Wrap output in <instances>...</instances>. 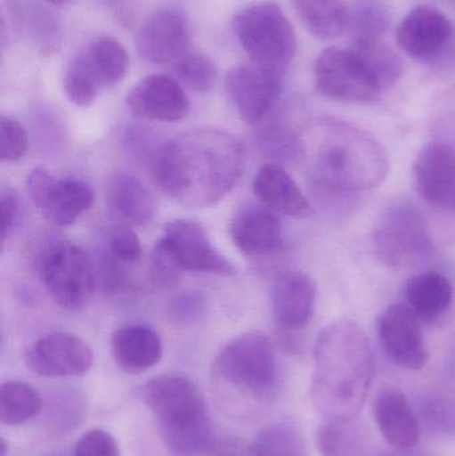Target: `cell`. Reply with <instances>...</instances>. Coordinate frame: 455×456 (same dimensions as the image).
I'll use <instances>...</instances> for the list:
<instances>
[{
  "label": "cell",
  "instance_id": "obj_2",
  "mask_svg": "<svg viewBox=\"0 0 455 456\" xmlns=\"http://www.w3.org/2000/svg\"><path fill=\"white\" fill-rule=\"evenodd\" d=\"M376 364L368 338L358 324L337 321L318 335L312 396L328 420L354 419L362 410Z\"/></svg>",
  "mask_w": 455,
  "mask_h": 456
},
{
  "label": "cell",
  "instance_id": "obj_13",
  "mask_svg": "<svg viewBox=\"0 0 455 456\" xmlns=\"http://www.w3.org/2000/svg\"><path fill=\"white\" fill-rule=\"evenodd\" d=\"M282 87V75L272 74L254 64L230 69L224 80L230 101L248 125H256L272 111Z\"/></svg>",
  "mask_w": 455,
  "mask_h": 456
},
{
  "label": "cell",
  "instance_id": "obj_36",
  "mask_svg": "<svg viewBox=\"0 0 455 456\" xmlns=\"http://www.w3.org/2000/svg\"><path fill=\"white\" fill-rule=\"evenodd\" d=\"M21 198L13 187H3L0 191V239L7 240L20 221Z\"/></svg>",
  "mask_w": 455,
  "mask_h": 456
},
{
  "label": "cell",
  "instance_id": "obj_18",
  "mask_svg": "<svg viewBox=\"0 0 455 456\" xmlns=\"http://www.w3.org/2000/svg\"><path fill=\"white\" fill-rule=\"evenodd\" d=\"M417 190L429 205L455 213V150L449 144H429L414 165Z\"/></svg>",
  "mask_w": 455,
  "mask_h": 456
},
{
  "label": "cell",
  "instance_id": "obj_20",
  "mask_svg": "<svg viewBox=\"0 0 455 456\" xmlns=\"http://www.w3.org/2000/svg\"><path fill=\"white\" fill-rule=\"evenodd\" d=\"M314 281L302 271H286L275 279L272 289L275 321L288 330L306 326L314 314Z\"/></svg>",
  "mask_w": 455,
  "mask_h": 456
},
{
  "label": "cell",
  "instance_id": "obj_17",
  "mask_svg": "<svg viewBox=\"0 0 455 456\" xmlns=\"http://www.w3.org/2000/svg\"><path fill=\"white\" fill-rule=\"evenodd\" d=\"M131 114L142 119L178 122L189 115L190 102L181 86L166 75H150L126 96Z\"/></svg>",
  "mask_w": 455,
  "mask_h": 456
},
{
  "label": "cell",
  "instance_id": "obj_7",
  "mask_svg": "<svg viewBox=\"0 0 455 456\" xmlns=\"http://www.w3.org/2000/svg\"><path fill=\"white\" fill-rule=\"evenodd\" d=\"M37 273L51 297L61 307L80 311L95 294V271L85 249L53 238L40 249Z\"/></svg>",
  "mask_w": 455,
  "mask_h": 456
},
{
  "label": "cell",
  "instance_id": "obj_6",
  "mask_svg": "<svg viewBox=\"0 0 455 456\" xmlns=\"http://www.w3.org/2000/svg\"><path fill=\"white\" fill-rule=\"evenodd\" d=\"M214 374L240 395L266 398L277 382V359L272 340L261 332L234 338L216 355Z\"/></svg>",
  "mask_w": 455,
  "mask_h": 456
},
{
  "label": "cell",
  "instance_id": "obj_31",
  "mask_svg": "<svg viewBox=\"0 0 455 456\" xmlns=\"http://www.w3.org/2000/svg\"><path fill=\"white\" fill-rule=\"evenodd\" d=\"M250 452L253 456H306V444L296 426L274 423L256 434Z\"/></svg>",
  "mask_w": 455,
  "mask_h": 456
},
{
  "label": "cell",
  "instance_id": "obj_40",
  "mask_svg": "<svg viewBox=\"0 0 455 456\" xmlns=\"http://www.w3.org/2000/svg\"><path fill=\"white\" fill-rule=\"evenodd\" d=\"M151 271L155 281L163 286L175 283L179 279V273H181V270L176 267L175 263L166 254L165 249L158 241L152 249Z\"/></svg>",
  "mask_w": 455,
  "mask_h": 456
},
{
  "label": "cell",
  "instance_id": "obj_23",
  "mask_svg": "<svg viewBox=\"0 0 455 456\" xmlns=\"http://www.w3.org/2000/svg\"><path fill=\"white\" fill-rule=\"evenodd\" d=\"M253 191L274 213L291 218H307L312 216L309 200L280 166H264L254 178Z\"/></svg>",
  "mask_w": 455,
  "mask_h": 456
},
{
  "label": "cell",
  "instance_id": "obj_3",
  "mask_svg": "<svg viewBox=\"0 0 455 456\" xmlns=\"http://www.w3.org/2000/svg\"><path fill=\"white\" fill-rule=\"evenodd\" d=\"M315 133L312 176L322 197L373 189L384 181L389 160L368 133L334 119L321 122Z\"/></svg>",
  "mask_w": 455,
  "mask_h": 456
},
{
  "label": "cell",
  "instance_id": "obj_41",
  "mask_svg": "<svg viewBox=\"0 0 455 456\" xmlns=\"http://www.w3.org/2000/svg\"><path fill=\"white\" fill-rule=\"evenodd\" d=\"M117 257L112 255H104L101 257V265H99V273L102 275V283H103L104 289H119L120 284L123 283V273L120 270V265L115 263Z\"/></svg>",
  "mask_w": 455,
  "mask_h": 456
},
{
  "label": "cell",
  "instance_id": "obj_1",
  "mask_svg": "<svg viewBox=\"0 0 455 456\" xmlns=\"http://www.w3.org/2000/svg\"><path fill=\"white\" fill-rule=\"evenodd\" d=\"M246 150L227 131L203 128L166 142L154 163L160 189L187 208L221 202L242 178Z\"/></svg>",
  "mask_w": 455,
  "mask_h": 456
},
{
  "label": "cell",
  "instance_id": "obj_11",
  "mask_svg": "<svg viewBox=\"0 0 455 456\" xmlns=\"http://www.w3.org/2000/svg\"><path fill=\"white\" fill-rule=\"evenodd\" d=\"M373 240L382 262L392 267L408 265L430 247L424 216L409 206L390 210L374 231Z\"/></svg>",
  "mask_w": 455,
  "mask_h": 456
},
{
  "label": "cell",
  "instance_id": "obj_25",
  "mask_svg": "<svg viewBox=\"0 0 455 456\" xmlns=\"http://www.w3.org/2000/svg\"><path fill=\"white\" fill-rule=\"evenodd\" d=\"M111 354L120 370L142 374L162 359V342L149 327H122L112 334Z\"/></svg>",
  "mask_w": 455,
  "mask_h": 456
},
{
  "label": "cell",
  "instance_id": "obj_27",
  "mask_svg": "<svg viewBox=\"0 0 455 456\" xmlns=\"http://www.w3.org/2000/svg\"><path fill=\"white\" fill-rule=\"evenodd\" d=\"M297 15L318 39H334L349 23V7L344 0H291Z\"/></svg>",
  "mask_w": 455,
  "mask_h": 456
},
{
  "label": "cell",
  "instance_id": "obj_10",
  "mask_svg": "<svg viewBox=\"0 0 455 456\" xmlns=\"http://www.w3.org/2000/svg\"><path fill=\"white\" fill-rule=\"evenodd\" d=\"M158 243L181 271L221 276L237 273L235 265L213 246L207 233L197 222L186 219L170 222Z\"/></svg>",
  "mask_w": 455,
  "mask_h": 456
},
{
  "label": "cell",
  "instance_id": "obj_35",
  "mask_svg": "<svg viewBox=\"0 0 455 456\" xmlns=\"http://www.w3.org/2000/svg\"><path fill=\"white\" fill-rule=\"evenodd\" d=\"M110 251L120 262L136 263L142 257V244L136 233L128 226L118 224L109 233Z\"/></svg>",
  "mask_w": 455,
  "mask_h": 456
},
{
  "label": "cell",
  "instance_id": "obj_14",
  "mask_svg": "<svg viewBox=\"0 0 455 456\" xmlns=\"http://www.w3.org/2000/svg\"><path fill=\"white\" fill-rule=\"evenodd\" d=\"M385 353L398 366L408 370L424 369L429 350L421 329V321L409 305L387 308L377 323Z\"/></svg>",
  "mask_w": 455,
  "mask_h": 456
},
{
  "label": "cell",
  "instance_id": "obj_28",
  "mask_svg": "<svg viewBox=\"0 0 455 456\" xmlns=\"http://www.w3.org/2000/svg\"><path fill=\"white\" fill-rule=\"evenodd\" d=\"M317 446L322 456H368V434L354 419L328 420L318 430Z\"/></svg>",
  "mask_w": 455,
  "mask_h": 456
},
{
  "label": "cell",
  "instance_id": "obj_5",
  "mask_svg": "<svg viewBox=\"0 0 455 456\" xmlns=\"http://www.w3.org/2000/svg\"><path fill=\"white\" fill-rule=\"evenodd\" d=\"M232 29L259 69L283 75L296 56V29L277 3H258L245 8L232 19Z\"/></svg>",
  "mask_w": 455,
  "mask_h": 456
},
{
  "label": "cell",
  "instance_id": "obj_30",
  "mask_svg": "<svg viewBox=\"0 0 455 456\" xmlns=\"http://www.w3.org/2000/svg\"><path fill=\"white\" fill-rule=\"evenodd\" d=\"M390 24V12L384 0H353L347 29L354 42L381 40Z\"/></svg>",
  "mask_w": 455,
  "mask_h": 456
},
{
  "label": "cell",
  "instance_id": "obj_4",
  "mask_svg": "<svg viewBox=\"0 0 455 456\" xmlns=\"http://www.w3.org/2000/svg\"><path fill=\"white\" fill-rule=\"evenodd\" d=\"M141 396L157 417L167 446L179 455H197L213 442V425L197 386L181 375H160L142 387Z\"/></svg>",
  "mask_w": 455,
  "mask_h": 456
},
{
  "label": "cell",
  "instance_id": "obj_15",
  "mask_svg": "<svg viewBox=\"0 0 455 456\" xmlns=\"http://www.w3.org/2000/svg\"><path fill=\"white\" fill-rule=\"evenodd\" d=\"M135 47L138 55L149 63H178L189 55L187 19L176 10L158 11L138 32Z\"/></svg>",
  "mask_w": 455,
  "mask_h": 456
},
{
  "label": "cell",
  "instance_id": "obj_24",
  "mask_svg": "<svg viewBox=\"0 0 455 456\" xmlns=\"http://www.w3.org/2000/svg\"><path fill=\"white\" fill-rule=\"evenodd\" d=\"M71 64L101 93L126 77L130 56L119 40L106 37L91 43Z\"/></svg>",
  "mask_w": 455,
  "mask_h": 456
},
{
  "label": "cell",
  "instance_id": "obj_39",
  "mask_svg": "<svg viewBox=\"0 0 455 456\" xmlns=\"http://www.w3.org/2000/svg\"><path fill=\"white\" fill-rule=\"evenodd\" d=\"M151 131L143 128H131L126 133V144L128 150L139 159H151L152 163L157 162L158 155L162 150L163 144H157Z\"/></svg>",
  "mask_w": 455,
  "mask_h": 456
},
{
  "label": "cell",
  "instance_id": "obj_21",
  "mask_svg": "<svg viewBox=\"0 0 455 456\" xmlns=\"http://www.w3.org/2000/svg\"><path fill=\"white\" fill-rule=\"evenodd\" d=\"M106 208L110 218L119 226H139L151 221L155 214L154 197L135 176L115 174L107 182Z\"/></svg>",
  "mask_w": 455,
  "mask_h": 456
},
{
  "label": "cell",
  "instance_id": "obj_12",
  "mask_svg": "<svg viewBox=\"0 0 455 456\" xmlns=\"http://www.w3.org/2000/svg\"><path fill=\"white\" fill-rule=\"evenodd\" d=\"M24 362L40 377H82L90 371L93 355L87 343L77 335L53 332L27 348Z\"/></svg>",
  "mask_w": 455,
  "mask_h": 456
},
{
  "label": "cell",
  "instance_id": "obj_33",
  "mask_svg": "<svg viewBox=\"0 0 455 456\" xmlns=\"http://www.w3.org/2000/svg\"><path fill=\"white\" fill-rule=\"evenodd\" d=\"M176 75L187 87L205 94L210 93L215 87L218 71L215 64L207 56L189 53L176 63Z\"/></svg>",
  "mask_w": 455,
  "mask_h": 456
},
{
  "label": "cell",
  "instance_id": "obj_16",
  "mask_svg": "<svg viewBox=\"0 0 455 456\" xmlns=\"http://www.w3.org/2000/svg\"><path fill=\"white\" fill-rule=\"evenodd\" d=\"M453 26L448 16L430 5H417L397 28L398 45L418 61L437 58L451 43Z\"/></svg>",
  "mask_w": 455,
  "mask_h": 456
},
{
  "label": "cell",
  "instance_id": "obj_37",
  "mask_svg": "<svg viewBox=\"0 0 455 456\" xmlns=\"http://www.w3.org/2000/svg\"><path fill=\"white\" fill-rule=\"evenodd\" d=\"M75 456H120L117 441L103 430L85 433L75 446Z\"/></svg>",
  "mask_w": 455,
  "mask_h": 456
},
{
  "label": "cell",
  "instance_id": "obj_43",
  "mask_svg": "<svg viewBox=\"0 0 455 456\" xmlns=\"http://www.w3.org/2000/svg\"><path fill=\"white\" fill-rule=\"evenodd\" d=\"M48 3L53 4H64V3L69 2V0H47Z\"/></svg>",
  "mask_w": 455,
  "mask_h": 456
},
{
  "label": "cell",
  "instance_id": "obj_22",
  "mask_svg": "<svg viewBox=\"0 0 455 456\" xmlns=\"http://www.w3.org/2000/svg\"><path fill=\"white\" fill-rule=\"evenodd\" d=\"M374 419L387 444L398 450L416 447L421 436L419 423L406 396L394 388H386L373 403Z\"/></svg>",
  "mask_w": 455,
  "mask_h": 456
},
{
  "label": "cell",
  "instance_id": "obj_38",
  "mask_svg": "<svg viewBox=\"0 0 455 456\" xmlns=\"http://www.w3.org/2000/svg\"><path fill=\"white\" fill-rule=\"evenodd\" d=\"M205 297L195 291L182 292L170 302V315L183 323L195 322L205 313Z\"/></svg>",
  "mask_w": 455,
  "mask_h": 456
},
{
  "label": "cell",
  "instance_id": "obj_42",
  "mask_svg": "<svg viewBox=\"0 0 455 456\" xmlns=\"http://www.w3.org/2000/svg\"><path fill=\"white\" fill-rule=\"evenodd\" d=\"M7 444H5L4 439H2V441H0V456H7Z\"/></svg>",
  "mask_w": 455,
  "mask_h": 456
},
{
  "label": "cell",
  "instance_id": "obj_34",
  "mask_svg": "<svg viewBox=\"0 0 455 456\" xmlns=\"http://www.w3.org/2000/svg\"><path fill=\"white\" fill-rule=\"evenodd\" d=\"M28 134L15 118L0 117V160L16 162L26 155Z\"/></svg>",
  "mask_w": 455,
  "mask_h": 456
},
{
  "label": "cell",
  "instance_id": "obj_26",
  "mask_svg": "<svg viewBox=\"0 0 455 456\" xmlns=\"http://www.w3.org/2000/svg\"><path fill=\"white\" fill-rule=\"evenodd\" d=\"M453 286L438 273H419L408 281L406 299L419 321L430 322L445 314L453 302Z\"/></svg>",
  "mask_w": 455,
  "mask_h": 456
},
{
  "label": "cell",
  "instance_id": "obj_32",
  "mask_svg": "<svg viewBox=\"0 0 455 456\" xmlns=\"http://www.w3.org/2000/svg\"><path fill=\"white\" fill-rule=\"evenodd\" d=\"M353 51L360 56L384 91L393 87L402 75L400 56L381 40L354 42Z\"/></svg>",
  "mask_w": 455,
  "mask_h": 456
},
{
  "label": "cell",
  "instance_id": "obj_8",
  "mask_svg": "<svg viewBox=\"0 0 455 456\" xmlns=\"http://www.w3.org/2000/svg\"><path fill=\"white\" fill-rule=\"evenodd\" d=\"M318 93L349 103H371L384 93L376 77L353 50L328 47L314 67Z\"/></svg>",
  "mask_w": 455,
  "mask_h": 456
},
{
  "label": "cell",
  "instance_id": "obj_9",
  "mask_svg": "<svg viewBox=\"0 0 455 456\" xmlns=\"http://www.w3.org/2000/svg\"><path fill=\"white\" fill-rule=\"evenodd\" d=\"M27 194L45 221L56 227L74 224L93 205V190L80 179H58L45 167H37L26 181Z\"/></svg>",
  "mask_w": 455,
  "mask_h": 456
},
{
  "label": "cell",
  "instance_id": "obj_19",
  "mask_svg": "<svg viewBox=\"0 0 455 456\" xmlns=\"http://www.w3.org/2000/svg\"><path fill=\"white\" fill-rule=\"evenodd\" d=\"M232 243L242 254L262 256L277 252L282 247V224L274 211L262 206L240 208L230 224Z\"/></svg>",
  "mask_w": 455,
  "mask_h": 456
},
{
  "label": "cell",
  "instance_id": "obj_29",
  "mask_svg": "<svg viewBox=\"0 0 455 456\" xmlns=\"http://www.w3.org/2000/svg\"><path fill=\"white\" fill-rule=\"evenodd\" d=\"M40 407L39 393L27 383L11 380L0 387V422L4 425H21L32 419Z\"/></svg>",
  "mask_w": 455,
  "mask_h": 456
}]
</instances>
